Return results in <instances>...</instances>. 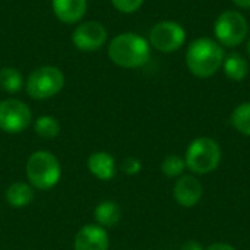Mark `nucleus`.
Masks as SVG:
<instances>
[{
  "mask_svg": "<svg viewBox=\"0 0 250 250\" xmlns=\"http://www.w3.org/2000/svg\"><path fill=\"white\" fill-rule=\"evenodd\" d=\"M151 56L149 42L135 34V32H123L114 37L108 45V57L110 60L125 69H138L148 63Z\"/></svg>",
  "mask_w": 250,
  "mask_h": 250,
  "instance_id": "obj_1",
  "label": "nucleus"
},
{
  "mask_svg": "<svg viewBox=\"0 0 250 250\" xmlns=\"http://www.w3.org/2000/svg\"><path fill=\"white\" fill-rule=\"evenodd\" d=\"M224 48L212 38H198L188 47L186 64L192 75L198 78H209L218 72L224 62Z\"/></svg>",
  "mask_w": 250,
  "mask_h": 250,
  "instance_id": "obj_2",
  "label": "nucleus"
},
{
  "mask_svg": "<svg viewBox=\"0 0 250 250\" xmlns=\"http://www.w3.org/2000/svg\"><path fill=\"white\" fill-rule=\"evenodd\" d=\"M185 163L186 168L193 174H209L217 170L221 163V148L212 138H196L186 149Z\"/></svg>",
  "mask_w": 250,
  "mask_h": 250,
  "instance_id": "obj_3",
  "label": "nucleus"
},
{
  "mask_svg": "<svg viewBox=\"0 0 250 250\" xmlns=\"http://www.w3.org/2000/svg\"><path fill=\"white\" fill-rule=\"evenodd\" d=\"M60 163L47 151L34 152L26 163V176L31 185L40 190H48L60 180Z\"/></svg>",
  "mask_w": 250,
  "mask_h": 250,
  "instance_id": "obj_4",
  "label": "nucleus"
},
{
  "mask_svg": "<svg viewBox=\"0 0 250 250\" xmlns=\"http://www.w3.org/2000/svg\"><path fill=\"white\" fill-rule=\"evenodd\" d=\"M249 31L246 18L237 10H224L215 21L214 34L221 45L237 47L240 45Z\"/></svg>",
  "mask_w": 250,
  "mask_h": 250,
  "instance_id": "obj_5",
  "label": "nucleus"
},
{
  "mask_svg": "<svg viewBox=\"0 0 250 250\" xmlns=\"http://www.w3.org/2000/svg\"><path fill=\"white\" fill-rule=\"evenodd\" d=\"M64 76L60 69L54 66H41L35 69L26 79V91L35 100H45L54 97L62 91Z\"/></svg>",
  "mask_w": 250,
  "mask_h": 250,
  "instance_id": "obj_6",
  "label": "nucleus"
},
{
  "mask_svg": "<svg viewBox=\"0 0 250 250\" xmlns=\"http://www.w3.org/2000/svg\"><path fill=\"white\" fill-rule=\"evenodd\" d=\"M185 41L186 31L176 21H161L149 32V44L163 53L177 51Z\"/></svg>",
  "mask_w": 250,
  "mask_h": 250,
  "instance_id": "obj_7",
  "label": "nucleus"
},
{
  "mask_svg": "<svg viewBox=\"0 0 250 250\" xmlns=\"http://www.w3.org/2000/svg\"><path fill=\"white\" fill-rule=\"evenodd\" d=\"M29 107L19 100H4L0 103V130L6 133H19L31 123Z\"/></svg>",
  "mask_w": 250,
  "mask_h": 250,
  "instance_id": "obj_8",
  "label": "nucleus"
},
{
  "mask_svg": "<svg viewBox=\"0 0 250 250\" xmlns=\"http://www.w3.org/2000/svg\"><path fill=\"white\" fill-rule=\"evenodd\" d=\"M107 40V29L97 21H88L73 31L72 41L78 50L95 51L100 50Z\"/></svg>",
  "mask_w": 250,
  "mask_h": 250,
  "instance_id": "obj_9",
  "label": "nucleus"
},
{
  "mask_svg": "<svg viewBox=\"0 0 250 250\" xmlns=\"http://www.w3.org/2000/svg\"><path fill=\"white\" fill-rule=\"evenodd\" d=\"M174 199L183 208H193L201 199L204 193L202 183L195 176H180L174 185Z\"/></svg>",
  "mask_w": 250,
  "mask_h": 250,
  "instance_id": "obj_10",
  "label": "nucleus"
},
{
  "mask_svg": "<svg viewBox=\"0 0 250 250\" xmlns=\"http://www.w3.org/2000/svg\"><path fill=\"white\" fill-rule=\"evenodd\" d=\"M75 250H108V234L105 229L97 224L82 227L75 239Z\"/></svg>",
  "mask_w": 250,
  "mask_h": 250,
  "instance_id": "obj_11",
  "label": "nucleus"
},
{
  "mask_svg": "<svg viewBox=\"0 0 250 250\" xmlns=\"http://www.w3.org/2000/svg\"><path fill=\"white\" fill-rule=\"evenodd\" d=\"M53 12L63 23L79 22L86 12V0H51Z\"/></svg>",
  "mask_w": 250,
  "mask_h": 250,
  "instance_id": "obj_12",
  "label": "nucleus"
},
{
  "mask_svg": "<svg viewBox=\"0 0 250 250\" xmlns=\"http://www.w3.org/2000/svg\"><path fill=\"white\" fill-rule=\"evenodd\" d=\"M89 171L100 180H111L116 174V161L107 152H95L88 160Z\"/></svg>",
  "mask_w": 250,
  "mask_h": 250,
  "instance_id": "obj_13",
  "label": "nucleus"
},
{
  "mask_svg": "<svg viewBox=\"0 0 250 250\" xmlns=\"http://www.w3.org/2000/svg\"><path fill=\"white\" fill-rule=\"evenodd\" d=\"M223 69H224V73L226 76L233 81V82H240L243 81L248 73H249V63L248 60L239 54V53H231L229 56L224 57V62H223Z\"/></svg>",
  "mask_w": 250,
  "mask_h": 250,
  "instance_id": "obj_14",
  "label": "nucleus"
},
{
  "mask_svg": "<svg viewBox=\"0 0 250 250\" xmlns=\"http://www.w3.org/2000/svg\"><path fill=\"white\" fill-rule=\"evenodd\" d=\"M34 199V190L26 183H13L6 190V201L10 207L23 208L28 207Z\"/></svg>",
  "mask_w": 250,
  "mask_h": 250,
  "instance_id": "obj_15",
  "label": "nucleus"
},
{
  "mask_svg": "<svg viewBox=\"0 0 250 250\" xmlns=\"http://www.w3.org/2000/svg\"><path fill=\"white\" fill-rule=\"evenodd\" d=\"M122 218L120 207L113 201H104L95 208V220L101 227H114Z\"/></svg>",
  "mask_w": 250,
  "mask_h": 250,
  "instance_id": "obj_16",
  "label": "nucleus"
},
{
  "mask_svg": "<svg viewBox=\"0 0 250 250\" xmlns=\"http://www.w3.org/2000/svg\"><path fill=\"white\" fill-rule=\"evenodd\" d=\"M233 127L245 136H250V103H242L231 113Z\"/></svg>",
  "mask_w": 250,
  "mask_h": 250,
  "instance_id": "obj_17",
  "label": "nucleus"
},
{
  "mask_svg": "<svg viewBox=\"0 0 250 250\" xmlns=\"http://www.w3.org/2000/svg\"><path fill=\"white\" fill-rule=\"evenodd\" d=\"M0 86L9 94L19 92L23 86L22 75L13 67H3L0 70Z\"/></svg>",
  "mask_w": 250,
  "mask_h": 250,
  "instance_id": "obj_18",
  "label": "nucleus"
},
{
  "mask_svg": "<svg viewBox=\"0 0 250 250\" xmlns=\"http://www.w3.org/2000/svg\"><path fill=\"white\" fill-rule=\"evenodd\" d=\"M35 132L45 139H53L60 132L59 122L51 116H41L35 120Z\"/></svg>",
  "mask_w": 250,
  "mask_h": 250,
  "instance_id": "obj_19",
  "label": "nucleus"
},
{
  "mask_svg": "<svg viewBox=\"0 0 250 250\" xmlns=\"http://www.w3.org/2000/svg\"><path fill=\"white\" fill-rule=\"evenodd\" d=\"M185 170H186L185 158H182L179 155H168V157L164 158V161L161 164V171L167 177H171V179L183 176Z\"/></svg>",
  "mask_w": 250,
  "mask_h": 250,
  "instance_id": "obj_20",
  "label": "nucleus"
},
{
  "mask_svg": "<svg viewBox=\"0 0 250 250\" xmlns=\"http://www.w3.org/2000/svg\"><path fill=\"white\" fill-rule=\"evenodd\" d=\"M111 3L122 13H133L142 6L144 0H111Z\"/></svg>",
  "mask_w": 250,
  "mask_h": 250,
  "instance_id": "obj_21",
  "label": "nucleus"
},
{
  "mask_svg": "<svg viewBox=\"0 0 250 250\" xmlns=\"http://www.w3.org/2000/svg\"><path fill=\"white\" fill-rule=\"evenodd\" d=\"M142 168V164L138 158H133V157H129L123 161L122 164V170L129 174V176H133V174H138Z\"/></svg>",
  "mask_w": 250,
  "mask_h": 250,
  "instance_id": "obj_22",
  "label": "nucleus"
},
{
  "mask_svg": "<svg viewBox=\"0 0 250 250\" xmlns=\"http://www.w3.org/2000/svg\"><path fill=\"white\" fill-rule=\"evenodd\" d=\"M182 250H205L202 248V245L196 240H189L186 242L183 246H182Z\"/></svg>",
  "mask_w": 250,
  "mask_h": 250,
  "instance_id": "obj_23",
  "label": "nucleus"
},
{
  "mask_svg": "<svg viewBox=\"0 0 250 250\" xmlns=\"http://www.w3.org/2000/svg\"><path fill=\"white\" fill-rule=\"evenodd\" d=\"M205 250H236L231 245H229V243H214V245H211L208 249Z\"/></svg>",
  "mask_w": 250,
  "mask_h": 250,
  "instance_id": "obj_24",
  "label": "nucleus"
},
{
  "mask_svg": "<svg viewBox=\"0 0 250 250\" xmlns=\"http://www.w3.org/2000/svg\"><path fill=\"white\" fill-rule=\"evenodd\" d=\"M236 6L242 9H250V0H233Z\"/></svg>",
  "mask_w": 250,
  "mask_h": 250,
  "instance_id": "obj_25",
  "label": "nucleus"
},
{
  "mask_svg": "<svg viewBox=\"0 0 250 250\" xmlns=\"http://www.w3.org/2000/svg\"><path fill=\"white\" fill-rule=\"evenodd\" d=\"M248 54H249V56H250V41H249V42H248Z\"/></svg>",
  "mask_w": 250,
  "mask_h": 250,
  "instance_id": "obj_26",
  "label": "nucleus"
}]
</instances>
